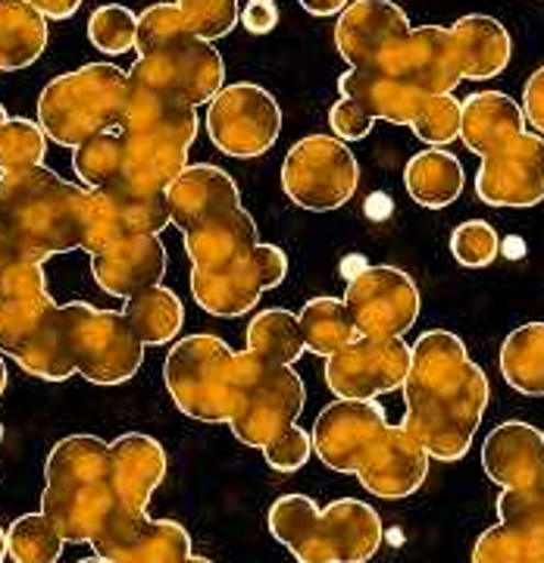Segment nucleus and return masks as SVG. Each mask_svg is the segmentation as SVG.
Returning a JSON list of instances; mask_svg holds the SVG:
<instances>
[{"instance_id": "29", "label": "nucleus", "mask_w": 544, "mask_h": 563, "mask_svg": "<svg viewBox=\"0 0 544 563\" xmlns=\"http://www.w3.org/2000/svg\"><path fill=\"white\" fill-rule=\"evenodd\" d=\"M525 132L523 103H517L504 91H476L464 101V125H460V141L469 154L485 157L507 141Z\"/></svg>"}, {"instance_id": "51", "label": "nucleus", "mask_w": 544, "mask_h": 563, "mask_svg": "<svg viewBox=\"0 0 544 563\" xmlns=\"http://www.w3.org/2000/svg\"><path fill=\"white\" fill-rule=\"evenodd\" d=\"M7 558H10V554H7V529L0 526V563L7 561Z\"/></svg>"}, {"instance_id": "6", "label": "nucleus", "mask_w": 544, "mask_h": 563, "mask_svg": "<svg viewBox=\"0 0 544 563\" xmlns=\"http://www.w3.org/2000/svg\"><path fill=\"white\" fill-rule=\"evenodd\" d=\"M110 444L98 435H66L44 461L41 514L66 544H91L120 510Z\"/></svg>"}, {"instance_id": "1", "label": "nucleus", "mask_w": 544, "mask_h": 563, "mask_svg": "<svg viewBox=\"0 0 544 563\" xmlns=\"http://www.w3.org/2000/svg\"><path fill=\"white\" fill-rule=\"evenodd\" d=\"M488 401V376L460 335L429 329L417 339L403 383L401 426L432 461L454 463L469 454Z\"/></svg>"}, {"instance_id": "50", "label": "nucleus", "mask_w": 544, "mask_h": 563, "mask_svg": "<svg viewBox=\"0 0 544 563\" xmlns=\"http://www.w3.org/2000/svg\"><path fill=\"white\" fill-rule=\"evenodd\" d=\"M7 363H3V354H0V398H3V391H7Z\"/></svg>"}, {"instance_id": "47", "label": "nucleus", "mask_w": 544, "mask_h": 563, "mask_svg": "<svg viewBox=\"0 0 544 563\" xmlns=\"http://www.w3.org/2000/svg\"><path fill=\"white\" fill-rule=\"evenodd\" d=\"M25 3H32L47 20H73L85 0H25Z\"/></svg>"}, {"instance_id": "22", "label": "nucleus", "mask_w": 544, "mask_h": 563, "mask_svg": "<svg viewBox=\"0 0 544 563\" xmlns=\"http://www.w3.org/2000/svg\"><path fill=\"white\" fill-rule=\"evenodd\" d=\"M498 517L473 544V563H544V495L501 488Z\"/></svg>"}, {"instance_id": "21", "label": "nucleus", "mask_w": 544, "mask_h": 563, "mask_svg": "<svg viewBox=\"0 0 544 563\" xmlns=\"http://www.w3.org/2000/svg\"><path fill=\"white\" fill-rule=\"evenodd\" d=\"M413 25L395 0H351L335 22V47L351 69H379Z\"/></svg>"}, {"instance_id": "15", "label": "nucleus", "mask_w": 544, "mask_h": 563, "mask_svg": "<svg viewBox=\"0 0 544 563\" xmlns=\"http://www.w3.org/2000/svg\"><path fill=\"white\" fill-rule=\"evenodd\" d=\"M207 132L225 157H263L282 135V107L257 81H232L207 103Z\"/></svg>"}, {"instance_id": "8", "label": "nucleus", "mask_w": 544, "mask_h": 563, "mask_svg": "<svg viewBox=\"0 0 544 563\" xmlns=\"http://www.w3.org/2000/svg\"><path fill=\"white\" fill-rule=\"evenodd\" d=\"M60 307L47 295L41 261L16 257L0 269V354L44 383L76 376L63 354Z\"/></svg>"}, {"instance_id": "53", "label": "nucleus", "mask_w": 544, "mask_h": 563, "mask_svg": "<svg viewBox=\"0 0 544 563\" xmlns=\"http://www.w3.org/2000/svg\"><path fill=\"white\" fill-rule=\"evenodd\" d=\"M185 563H213V561H210V558H198V554H191Z\"/></svg>"}, {"instance_id": "26", "label": "nucleus", "mask_w": 544, "mask_h": 563, "mask_svg": "<svg viewBox=\"0 0 544 563\" xmlns=\"http://www.w3.org/2000/svg\"><path fill=\"white\" fill-rule=\"evenodd\" d=\"M166 203L173 225H179L185 235L220 213L242 207V191L225 169L213 163H195L166 188Z\"/></svg>"}, {"instance_id": "55", "label": "nucleus", "mask_w": 544, "mask_h": 563, "mask_svg": "<svg viewBox=\"0 0 544 563\" xmlns=\"http://www.w3.org/2000/svg\"><path fill=\"white\" fill-rule=\"evenodd\" d=\"M0 439H3V426H0Z\"/></svg>"}, {"instance_id": "48", "label": "nucleus", "mask_w": 544, "mask_h": 563, "mask_svg": "<svg viewBox=\"0 0 544 563\" xmlns=\"http://www.w3.org/2000/svg\"><path fill=\"white\" fill-rule=\"evenodd\" d=\"M298 3L313 16H342L351 7V0H298Z\"/></svg>"}, {"instance_id": "10", "label": "nucleus", "mask_w": 544, "mask_h": 563, "mask_svg": "<svg viewBox=\"0 0 544 563\" xmlns=\"http://www.w3.org/2000/svg\"><path fill=\"white\" fill-rule=\"evenodd\" d=\"M125 95H129L125 69H120L116 63H85L41 88V129L60 147H79L91 135L120 125Z\"/></svg>"}, {"instance_id": "13", "label": "nucleus", "mask_w": 544, "mask_h": 563, "mask_svg": "<svg viewBox=\"0 0 544 563\" xmlns=\"http://www.w3.org/2000/svg\"><path fill=\"white\" fill-rule=\"evenodd\" d=\"M360 163L347 141L335 135H307L295 141L282 163V191L295 207L310 213L338 210L357 195Z\"/></svg>"}, {"instance_id": "12", "label": "nucleus", "mask_w": 544, "mask_h": 563, "mask_svg": "<svg viewBox=\"0 0 544 563\" xmlns=\"http://www.w3.org/2000/svg\"><path fill=\"white\" fill-rule=\"evenodd\" d=\"M63 354L69 366L95 385H125L138 376L147 344L135 335L122 310L88 301L60 307Z\"/></svg>"}, {"instance_id": "19", "label": "nucleus", "mask_w": 544, "mask_h": 563, "mask_svg": "<svg viewBox=\"0 0 544 563\" xmlns=\"http://www.w3.org/2000/svg\"><path fill=\"white\" fill-rule=\"evenodd\" d=\"M476 198L488 207H535L544 201V139L523 132L485 154L476 173Z\"/></svg>"}, {"instance_id": "14", "label": "nucleus", "mask_w": 544, "mask_h": 563, "mask_svg": "<svg viewBox=\"0 0 544 563\" xmlns=\"http://www.w3.org/2000/svg\"><path fill=\"white\" fill-rule=\"evenodd\" d=\"M238 361H242L244 388L229 429L244 448L263 451L291 426H298V417L307 404V388L295 373V366H254L242 351Z\"/></svg>"}, {"instance_id": "5", "label": "nucleus", "mask_w": 544, "mask_h": 563, "mask_svg": "<svg viewBox=\"0 0 544 563\" xmlns=\"http://www.w3.org/2000/svg\"><path fill=\"white\" fill-rule=\"evenodd\" d=\"M138 60L129 81L181 107H203L225 88V63L210 41L198 38L179 3H151L138 16Z\"/></svg>"}, {"instance_id": "28", "label": "nucleus", "mask_w": 544, "mask_h": 563, "mask_svg": "<svg viewBox=\"0 0 544 563\" xmlns=\"http://www.w3.org/2000/svg\"><path fill=\"white\" fill-rule=\"evenodd\" d=\"M181 239L191 257V269H222L229 263L244 261L260 244V232L254 217L244 207H235L229 213H220L217 220L185 232Z\"/></svg>"}, {"instance_id": "24", "label": "nucleus", "mask_w": 544, "mask_h": 563, "mask_svg": "<svg viewBox=\"0 0 544 563\" xmlns=\"http://www.w3.org/2000/svg\"><path fill=\"white\" fill-rule=\"evenodd\" d=\"M482 470L501 488L544 495V432L523 420L495 426L482 442Z\"/></svg>"}, {"instance_id": "37", "label": "nucleus", "mask_w": 544, "mask_h": 563, "mask_svg": "<svg viewBox=\"0 0 544 563\" xmlns=\"http://www.w3.org/2000/svg\"><path fill=\"white\" fill-rule=\"evenodd\" d=\"M122 163H125V154H122L120 129L98 132L88 141H81L79 147H73V173L91 191L116 185L122 179Z\"/></svg>"}, {"instance_id": "33", "label": "nucleus", "mask_w": 544, "mask_h": 563, "mask_svg": "<svg viewBox=\"0 0 544 563\" xmlns=\"http://www.w3.org/2000/svg\"><path fill=\"white\" fill-rule=\"evenodd\" d=\"M47 16L25 0H0V73L29 69L47 47Z\"/></svg>"}, {"instance_id": "38", "label": "nucleus", "mask_w": 544, "mask_h": 563, "mask_svg": "<svg viewBox=\"0 0 544 563\" xmlns=\"http://www.w3.org/2000/svg\"><path fill=\"white\" fill-rule=\"evenodd\" d=\"M66 539L41 510L22 514L7 529V554L13 563H57Z\"/></svg>"}, {"instance_id": "45", "label": "nucleus", "mask_w": 544, "mask_h": 563, "mask_svg": "<svg viewBox=\"0 0 544 563\" xmlns=\"http://www.w3.org/2000/svg\"><path fill=\"white\" fill-rule=\"evenodd\" d=\"M279 25L276 0H247L242 7V29L247 35H269Z\"/></svg>"}, {"instance_id": "25", "label": "nucleus", "mask_w": 544, "mask_h": 563, "mask_svg": "<svg viewBox=\"0 0 544 563\" xmlns=\"http://www.w3.org/2000/svg\"><path fill=\"white\" fill-rule=\"evenodd\" d=\"M98 210H95V242L91 251H101L103 244L116 242L122 235H160L163 229L173 222L169 217V203L166 191H151L138 185H110L98 188Z\"/></svg>"}, {"instance_id": "7", "label": "nucleus", "mask_w": 544, "mask_h": 563, "mask_svg": "<svg viewBox=\"0 0 544 563\" xmlns=\"http://www.w3.org/2000/svg\"><path fill=\"white\" fill-rule=\"evenodd\" d=\"M266 526L298 563H366L385 539L382 517L360 498H342L317 507L307 495L276 498Z\"/></svg>"}, {"instance_id": "17", "label": "nucleus", "mask_w": 544, "mask_h": 563, "mask_svg": "<svg viewBox=\"0 0 544 563\" xmlns=\"http://www.w3.org/2000/svg\"><path fill=\"white\" fill-rule=\"evenodd\" d=\"M344 303L357 322V332L369 339H403L420 320V288L398 266H363L344 288Z\"/></svg>"}, {"instance_id": "34", "label": "nucleus", "mask_w": 544, "mask_h": 563, "mask_svg": "<svg viewBox=\"0 0 544 563\" xmlns=\"http://www.w3.org/2000/svg\"><path fill=\"white\" fill-rule=\"evenodd\" d=\"M501 376L525 398H544V322L517 325L498 354Z\"/></svg>"}, {"instance_id": "52", "label": "nucleus", "mask_w": 544, "mask_h": 563, "mask_svg": "<svg viewBox=\"0 0 544 563\" xmlns=\"http://www.w3.org/2000/svg\"><path fill=\"white\" fill-rule=\"evenodd\" d=\"M76 563H110V561H103V558H98V554H95V558H81V561H76Z\"/></svg>"}, {"instance_id": "2", "label": "nucleus", "mask_w": 544, "mask_h": 563, "mask_svg": "<svg viewBox=\"0 0 544 563\" xmlns=\"http://www.w3.org/2000/svg\"><path fill=\"white\" fill-rule=\"evenodd\" d=\"M313 454L335 473H351L385 501H403L429 476V454L403 426H391L379 401H335L313 422Z\"/></svg>"}, {"instance_id": "39", "label": "nucleus", "mask_w": 544, "mask_h": 563, "mask_svg": "<svg viewBox=\"0 0 544 563\" xmlns=\"http://www.w3.org/2000/svg\"><path fill=\"white\" fill-rule=\"evenodd\" d=\"M88 41L103 57H122L135 51L138 41V16L122 3H101L88 20Z\"/></svg>"}, {"instance_id": "44", "label": "nucleus", "mask_w": 544, "mask_h": 563, "mask_svg": "<svg viewBox=\"0 0 544 563\" xmlns=\"http://www.w3.org/2000/svg\"><path fill=\"white\" fill-rule=\"evenodd\" d=\"M310 457H313V432H307L301 426H291L285 435L263 448V461L276 473H298Z\"/></svg>"}, {"instance_id": "40", "label": "nucleus", "mask_w": 544, "mask_h": 563, "mask_svg": "<svg viewBox=\"0 0 544 563\" xmlns=\"http://www.w3.org/2000/svg\"><path fill=\"white\" fill-rule=\"evenodd\" d=\"M47 132L41 122L10 117L7 125L0 129V173H20L41 166L47 157Z\"/></svg>"}, {"instance_id": "36", "label": "nucleus", "mask_w": 544, "mask_h": 563, "mask_svg": "<svg viewBox=\"0 0 544 563\" xmlns=\"http://www.w3.org/2000/svg\"><path fill=\"white\" fill-rule=\"evenodd\" d=\"M298 320H301L307 351L317 357H332L335 351H342L344 344L360 335L342 298H310L301 307Z\"/></svg>"}, {"instance_id": "4", "label": "nucleus", "mask_w": 544, "mask_h": 563, "mask_svg": "<svg viewBox=\"0 0 544 563\" xmlns=\"http://www.w3.org/2000/svg\"><path fill=\"white\" fill-rule=\"evenodd\" d=\"M98 198L81 181H66L44 163L0 173V222L29 261L91 251Z\"/></svg>"}, {"instance_id": "41", "label": "nucleus", "mask_w": 544, "mask_h": 563, "mask_svg": "<svg viewBox=\"0 0 544 563\" xmlns=\"http://www.w3.org/2000/svg\"><path fill=\"white\" fill-rule=\"evenodd\" d=\"M176 3L185 22L191 25V32L210 44L235 32V25L242 22L238 0H176Z\"/></svg>"}, {"instance_id": "46", "label": "nucleus", "mask_w": 544, "mask_h": 563, "mask_svg": "<svg viewBox=\"0 0 544 563\" xmlns=\"http://www.w3.org/2000/svg\"><path fill=\"white\" fill-rule=\"evenodd\" d=\"M525 122L544 135V66H539L523 85Z\"/></svg>"}, {"instance_id": "27", "label": "nucleus", "mask_w": 544, "mask_h": 563, "mask_svg": "<svg viewBox=\"0 0 544 563\" xmlns=\"http://www.w3.org/2000/svg\"><path fill=\"white\" fill-rule=\"evenodd\" d=\"M113 457V483L120 504L129 514H147V504L154 492L166 483L169 457L154 435L144 432H122L116 442H110Z\"/></svg>"}, {"instance_id": "35", "label": "nucleus", "mask_w": 544, "mask_h": 563, "mask_svg": "<svg viewBox=\"0 0 544 563\" xmlns=\"http://www.w3.org/2000/svg\"><path fill=\"white\" fill-rule=\"evenodd\" d=\"M122 313L147 347H163V344L176 342L181 325H185V303L166 285H154L142 295L129 298Z\"/></svg>"}, {"instance_id": "32", "label": "nucleus", "mask_w": 544, "mask_h": 563, "mask_svg": "<svg viewBox=\"0 0 544 563\" xmlns=\"http://www.w3.org/2000/svg\"><path fill=\"white\" fill-rule=\"evenodd\" d=\"M254 366H295L307 354L301 320L285 307H266L247 322V347L242 351Z\"/></svg>"}, {"instance_id": "23", "label": "nucleus", "mask_w": 544, "mask_h": 563, "mask_svg": "<svg viewBox=\"0 0 544 563\" xmlns=\"http://www.w3.org/2000/svg\"><path fill=\"white\" fill-rule=\"evenodd\" d=\"M166 263L169 254L160 235H122L91 254V273L107 295L129 301L160 285Z\"/></svg>"}, {"instance_id": "3", "label": "nucleus", "mask_w": 544, "mask_h": 563, "mask_svg": "<svg viewBox=\"0 0 544 563\" xmlns=\"http://www.w3.org/2000/svg\"><path fill=\"white\" fill-rule=\"evenodd\" d=\"M460 81L464 69L451 29L417 25L379 69H347L338 79V95L351 98L373 122L413 129L425 101L454 95Z\"/></svg>"}, {"instance_id": "18", "label": "nucleus", "mask_w": 544, "mask_h": 563, "mask_svg": "<svg viewBox=\"0 0 544 563\" xmlns=\"http://www.w3.org/2000/svg\"><path fill=\"white\" fill-rule=\"evenodd\" d=\"M413 361V347L403 339L357 335L342 351L325 357V385L335 398L376 401L395 388H403Z\"/></svg>"}, {"instance_id": "20", "label": "nucleus", "mask_w": 544, "mask_h": 563, "mask_svg": "<svg viewBox=\"0 0 544 563\" xmlns=\"http://www.w3.org/2000/svg\"><path fill=\"white\" fill-rule=\"evenodd\" d=\"M95 554L110 563H185L191 551V532L176 520H151L147 514H129L120 507L101 536L91 542Z\"/></svg>"}, {"instance_id": "9", "label": "nucleus", "mask_w": 544, "mask_h": 563, "mask_svg": "<svg viewBox=\"0 0 544 563\" xmlns=\"http://www.w3.org/2000/svg\"><path fill=\"white\" fill-rule=\"evenodd\" d=\"M122 132V179L138 188L166 191L188 169V151L198 139V110L181 107L129 81ZM116 181V185H120Z\"/></svg>"}, {"instance_id": "54", "label": "nucleus", "mask_w": 544, "mask_h": 563, "mask_svg": "<svg viewBox=\"0 0 544 563\" xmlns=\"http://www.w3.org/2000/svg\"><path fill=\"white\" fill-rule=\"evenodd\" d=\"M7 120H10V117H7V107H3V103H0V129H3V125H7Z\"/></svg>"}, {"instance_id": "42", "label": "nucleus", "mask_w": 544, "mask_h": 563, "mask_svg": "<svg viewBox=\"0 0 544 563\" xmlns=\"http://www.w3.org/2000/svg\"><path fill=\"white\" fill-rule=\"evenodd\" d=\"M451 254L466 269H485L501 254V235L485 220H466L451 232Z\"/></svg>"}, {"instance_id": "43", "label": "nucleus", "mask_w": 544, "mask_h": 563, "mask_svg": "<svg viewBox=\"0 0 544 563\" xmlns=\"http://www.w3.org/2000/svg\"><path fill=\"white\" fill-rule=\"evenodd\" d=\"M460 125H464V101H457L454 95H438L425 101L420 120L413 122V135L429 147H444L460 139Z\"/></svg>"}, {"instance_id": "30", "label": "nucleus", "mask_w": 544, "mask_h": 563, "mask_svg": "<svg viewBox=\"0 0 544 563\" xmlns=\"http://www.w3.org/2000/svg\"><path fill=\"white\" fill-rule=\"evenodd\" d=\"M451 35L460 54L464 81L498 79L510 66L513 41L501 20L485 16V13H469L451 25Z\"/></svg>"}, {"instance_id": "16", "label": "nucleus", "mask_w": 544, "mask_h": 563, "mask_svg": "<svg viewBox=\"0 0 544 563\" xmlns=\"http://www.w3.org/2000/svg\"><path fill=\"white\" fill-rule=\"evenodd\" d=\"M288 276V257L279 244L260 242L244 261L222 269H191V295L201 310L235 320L260 303L263 291L279 288Z\"/></svg>"}, {"instance_id": "49", "label": "nucleus", "mask_w": 544, "mask_h": 563, "mask_svg": "<svg viewBox=\"0 0 544 563\" xmlns=\"http://www.w3.org/2000/svg\"><path fill=\"white\" fill-rule=\"evenodd\" d=\"M16 257H22V254L13 247L10 235H7V229H3V222H0V269H3V266H10Z\"/></svg>"}, {"instance_id": "31", "label": "nucleus", "mask_w": 544, "mask_h": 563, "mask_svg": "<svg viewBox=\"0 0 544 563\" xmlns=\"http://www.w3.org/2000/svg\"><path fill=\"white\" fill-rule=\"evenodd\" d=\"M464 163L444 147H429L410 157L403 169V188L425 210H444L464 195Z\"/></svg>"}, {"instance_id": "11", "label": "nucleus", "mask_w": 544, "mask_h": 563, "mask_svg": "<svg viewBox=\"0 0 544 563\" xmlns=\"http://www.w3.org/2000/svg\"><path fill=\"white\" fill-rule=\"evenodd\" d=\"M163 383L185 417L198 422H229L238 410L244 388L238 351L210 332L185 335L166 354Z\"/></svg>"}]
</instances>
